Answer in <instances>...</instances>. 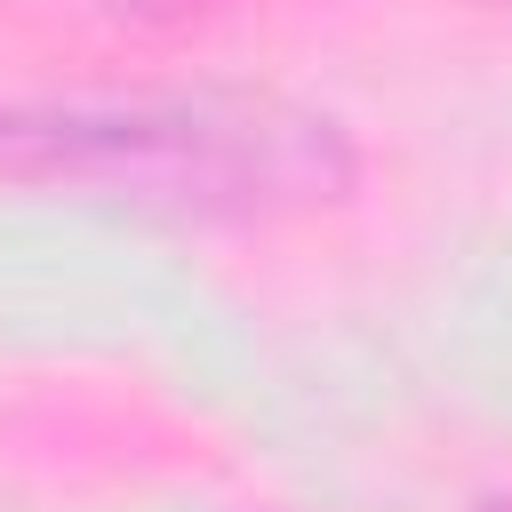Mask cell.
<instances>
[{
  "label": "cell",
  "mask_w": 512,
  "mask_h": 512,
  "mask_svg": "<svg viewBox=\"0 0 512 512\" xmlns=\"http://www.w3.org/2000/svg\"><path fill=\"white\" fill-rule=\"evenodd\" d=\"M480 512H512V504H480Z\"/></svg>",
  "instance_id": "1"
}]
</instances>
